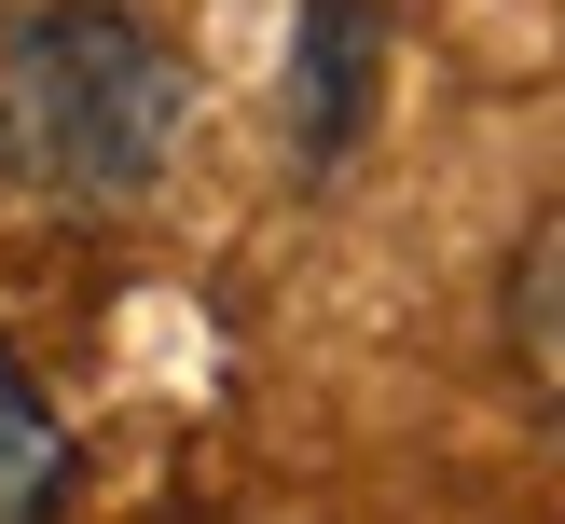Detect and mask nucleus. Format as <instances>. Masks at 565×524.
Returning <instances> with one entry per match:
<instances>
[{
    "mask_svg": "<svg viewBox=\"0 0 565 524\" xmlns=\"http://www.w3.org/2000/svg\"><path fill=\"white\" fill-rule=\"evenodd\" d=\"M193 138V69L138 0H28L0 14V193L28 207H138Z\"/></svg>",
    "mask_w": 565,
    "mask_h": 524,
    "instance_id": "obj_1",
    "label": "nucleus"
},
{
    "mask_svg": "<svg viewBox=\"0 0 565 524\" xmlns=\"http://www.w3.org/2000/svg\"><path fill=\"white\" fill-rule=\"evenodd\" d=\"M373 97H386V14L373 0H303V28H290V152H303V180H331L373 138Z\"/></svg>",
    "mask_w": 565,
    "mask_h": 524,
    "instance_id": "obj_2",
    "label": "nucleus"
},
{
    "mask_svg": "<svg viewBox=\"0 0 565 524\" xmlns=\"http://www.w3.org/2000/svg\"><path fill=\"white\" fill-rule=\"evenodd\" d=\"M70 496H83V441L28 386V359L0 345V524H70Z\"/></svg>",
    "mask_w": 565,
    "mask_h": 524,
    "instance_id": "obj_3",
    "label": "nucleus"
},
{
    "mask_svg": "<svg viewBox=\"0 0 565 524\" xmlns=\"http://www.w3.org/2000/svg\"><path fill=\"white\" fill-rule=\"evenodd\" d=\"M497 331H511V373L539 386V400H565V207H552L539 235L511 248V290H497Z\"/></svg>",
    "mask_w": 565,
    "mask_h": 524,
    "instance_id": "obj_4",
    "label": "nucleus"
}]
</instances>
